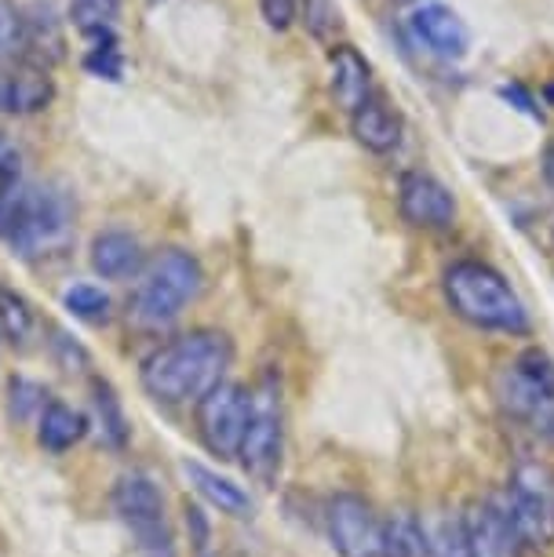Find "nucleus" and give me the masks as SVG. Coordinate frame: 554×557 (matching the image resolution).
Masks as SVG:
<instances>
[{"label":"nucleus","instance_id":"nucleus-1","mask_svg":"<svg viewBox=\"0 0 554 557\" xmlns=\"http://www.w3.org/2000/svg\"><path fill=\"white\" fill-rule=\"evenodd\" d=\"M234 361V343L226 332L194 329L175 335L146 357L139 368L143 391L161 405H197L208 391L226 380Z\"/></svg>","mask_w":554,"mask_h":557},{"label":"nucleus","instance_id":"nucleus-2","mask_svg":"<svg viewBox=\"0 0 554 557\" xmlns=\"http://www.w3.org/2000/svg\"><path fill=\"white\" fill-rule=\"evenodd\" d=\"M442 292L448 310L459 321L475 324L482 332H507L526 335L529 332V310L518 299V292L507 285V277L478 259H459L445 270Z\"/></svg>","mask_w":554,"mask_h":557},{"label":"nucleus","instance_id":"nucleus-3","mask_svg":"<svg viewBox=\"0 0 554 557\" xmlns=\"http://www.w3.org/2000/svg\"><path fill=\"white\" fill-rule=\"evenodd\" d=\"M201 262L190 251L161 248L153 259H146L139 273V288L128 299V321H135L139 329H164L201 296Z\"/></svg>","mask_w":554,"mask_h":557},{"label":"nucleus","instance_id":"nucleus-4","mask_svg":"<svg viewBox=\"0 0 554 557\" xmlns=\"http://www.w3.org/2000/svg\"><path fill=\"white\" fill-rule=\"evenodd\" d=\"M73 194L59 183H40L26 186L23 205L8 226V234L0 240H8L12 251H19L23 259H48L62 256L73 245Z\"/></svg>","mask_w":554,"mask_h":557},{"label":"nucleus","instance_id":"nucleus-5","mask_svg":"<svg viewBox=\"0 0 554 557\" xmlns=\"http://www.w3.org/2000/svg\"><path fill=\"white\" fill-rule=\"evenodd\" d=\"M496 397L515 423L537 437H554V364L543 350H526L496 375Z\"/></svg>","mask_w":554,"mask_h":557},{"label":"nucleus","instance_id":"nucleus-6","mask_svg":"<svg viewBox=\"0 0 554 557\" xmlns=\"http://www.w3.org/2000/svg\"><path fill=\"white\" fill-rule=\"evenodd\" d=\"M504 503L521 543L532 550L554 546V467L547 459H518Z\"/></svg>","mask_w":554,"mask_h":557},{"label":"nucleus","instance_id":"nucleus-7","mask_svg":"<svg viewBox=\"0 0 554 557\" xmlns=\"http://www.w3.org/2000/svg\"><path fill=\"white\" fill-rule=\"evenodd\" d=\"M113 510L128 524L143 557H175V540L164 518V496L146 474H124L113 485Z\"/></svg>","mask_w":554,"mask_h":557},{"label":"nucleus","instance_id":"nucleus-8","mask_svg":"<svg viewBox=\"0 0 554 557\" xmlns=\"http://www.w3.org/2000/svg\"><path fill=\"white\" fill-rule=\"evenodd\" d=\"M281 448H285V416H281V383L274 375H263V383L253 391V416L242 441L245 474L256 481H274L281 467Z\"/></svg>","mask_w":554,"mask_h":557},{"label":"nucleus","instance_id":"nucleus-9","mask_svg":"<svg viewBox=\"0 0 554 557\" xmlns=\"http://www.w3.org/2000/svg\"><path fill=\"white\" fill-rule=\"evenodd\" d=\"M197 437L201 445L219 459H237L248 430V416H253V391L242 383L223 380L216 391H208L197 401Z\"/></svg>","mask_w":554,"mask_h":557},{"label":"nucleus","instance_id":"nucleus-10","mask_svg":"<svg viewBox=\"0 0 554 557\" xmlns=\"http://www.w3.org/2000/svg\"><path fill=\"white\" fill-rule=\"evenodd\" d=\"M329 543L340 557H383V521L358 492H336L325 510Z\"/></svg>","mask_w":554,"mask_h":557},{"label":"nucleus","instance_id":"nucleus-11","mask_svg":"<svg viewBox=\"0 0 554 557\" xmlns=\"http://www.w3.org/2000/svg\"><path fill=\"white\" fill-rule=\"evenodd\" d=\"M470 557H521L526 543L507 513L504 499H475L459 513Z\"/></svg>","mask_w":554,"mask_h":557},{"label":"nucleus","instance_id":"nucleus-12","mask_svg":"<svg viewBox=\"0 0 554 557\" xmlns=\"http://www.w3.org/2000/svg\"><path fill=\"white\" fill-rule=\"evenodd\" d=\"M56 102V77L37 62H0V113L34 117Z\"/></svg>","mask_w":554,"mask_h":557},{"label":"nucleus","instance_id":"nucleus-13","mask_svg":"<svg viewBox=\"0 0 554 557\" xmlns=\"http://www.w3.org/2000/svg\"><path fill=\"white\" fill-rule=\"evenodd\" d=\"M398 208L416 230H448L456 223V201L445 183L427 172H405L398 183Z\"/></svg>","mask_w":554,"mask_h":557},{"label":"nucleus","instance_id":"nucleus-14","mask_svg":"<svg viewBox=\"0 0 554 557\" xmlns=\"http://www.w3.org/2000/svg\"><path fill=\"white\" fill-rule=\"evenodd\" d=\"M329 88L340 110L354 113L372 99V66L354 45H332L329 51Z\"/></svg>","mask_w":554,"mask_h":557},{"label":"nucleus","instance_id":"nucleus-15","mask_svg":"<svg viewBox=\"0 0 554 557\" xmlns=\"http://www.w3.org/2000/svg\"><path fill=\"white\" fill-rule=\"evenodd\" d=\"M413 34L423 40L434 55L442 59H464L470 48V34L453 8L442 4H427L413 15Z\"/></svg>","mask_w":554,"mask_h":557},{"label":"nucleus","instance_id":"nucleus-16","mask_svg":"<svg viewBox=\"0 0 554 557\" xmlns=\"http://www.w3.org/2000/svg\"><path fill=\"white\" fill-rule=\"evenodd\" d=\"M88 259H91V270H96L102 281L139 277L146 267L143 245L132 234H124V230H102V234L91 240Z\"/></svg>","mask_w":554,"mask_h":557},{"label":"nucleus","instance_id":"nucleus-17","mask_svg":"<svg viewBox=\"0 0 554 557\" xmlns=\"http://www.w3.org/2000/svg\"><path fill=\"white\" fill-rule=\"evenodd\" d=\"M350 132L369 153H391L402 143V117L386 107V99L372 96L350 113Z\"/></svg>","mask_w":554,"mask_h":557},{"label":"nucleus","instance_id":"nucleus-18","mask_svg":"<svg viewBox=\"0 0 554 557\" xmlns=\"http://www.w3.org/2000/svg\"><path fill=\"white\" fill-rule=\"evenodd\" d=\"M66 59V34H62V23L56 15V8L48 0H37V4L26 8V62H37V66H51V62Z\"/></svg>","mask_w":554,"mask_h":557},{"label":"nucleus","instance_id":"nucleus-19","mask_svg":"<svg viewBox=\"0 0 554 557\" xmlns=\"http://www.w3.org/2000/svg\"><path fill=\"white\" fill-rule=\"evenodd\" d=\"M183 470H186V478H190V485L197 488V496L212 503L219 513H230V518H253L256 503L242 485H234L230 478L208 470L205 462H186Z\"/></svg>","mask_w":554,"mask_h":557},{"label":"nucleus","instance_id":"nucleus-20","mask_svg":"<svg viewBox=\"0 0 554 557\" xmlns=\"http://www.w3.org/2000/svg\"><path fill=\"white\" fill-rule=\"evenodd\" d=\"M88 416L77 412V408L62 405V401H48L45 412L37 419V445L51 451V456H62L73 445H81L88 434Z\"/></svg>","mask_w":554,"mask_h":557},{"label":"nucleus","instance_id":"nucleus-21","mask_svg":"<svg viewBox=\"0 0 554 557\" xmlns=\"http://www.w3.org/2000/svg\"><path fill=\"white\" fill-rule=\"evenodd\" d=\"M91 412H96L99 441L113 451L128 445V419H124V405L118 391L107 380H91Z\"/></svg>","mask_w":554,"mask_h":557},{"label":"nucleus","instance_id":"nucleus-22","mask_svg":"<svg viewBox=\"0 0 554 557\" xmlns=\"http://www.w3.org/2000/svg\"><path fill=\"white\" fill-rule=\"evenodd\" d=\"M23 194H26L23 153H19V146L0 132V237L12 226L19 205H23Z\"/></svg>","mask_w":554,"mask_h":557},{"label":"nucleus","instance_id":"nucleus-23","mask_svg":"<svg viewBox=\"0 0 554 557\" xmlns=\"http://www.w3.org/2000/svg\"><path fill=\"white\" fill-rule=\"evenodd\" d=\"M383 557H427L423 521L413 510H398L383 521Z\"/></svg>","mask_w":554,"mask_h":557},{"label":"nucleus","instance_id":"nucleus-24","mask_svg":"<svg viewBox=\"0 0 554 557\" xmlns=\"http://www.w3.org/2000/svg\"><path fill=\"white\" fill-rule=\"evenodd\" d=\"M121 4L124 0H70V23L85 40L118 34Z\"/></svg>","mask_w":554,"mask_h":557},{"label":"nucleus","instance_id":"nucleus-25","mask_svg":"<svg viewBox=\"0 0 554 557\" xmlns=\"http://www.w3.org/2000/svg\"><path fill=\"white\" fill-rule=\"evenodd\" d=\"M423 535L427 557H470L459 513H431V518H423Z\"/></svg>","mask_w":554,"mask_h":557},{"label":"nucleus","instance_id":"nucleus-26","mask_svg":"<svg viewBox=\"0 0 554 557\" xmlns=\"http://www.w3.org/2000/svg\"><path fill=\"white\" fill-rule=\"evenodd\" d=\"M34 329H37V318L29 310V302L19 296L15 288L0 285V335L15 346H26L34 339Z\"/></svg>","mask_w":554,"mask_h":557},{"label":"nucleus","instance_id":"nucleus-27","mask_svg":"<svg viewBox=\"0 0 554 557\" xmlns=\"http://www.w3.org/2000/svg\"><path fill=\"white\" fill-rule=\"evenodd\" d=\"M81 66H85V73H91V77L118 84V81L124 77V55H121V40H118V34L91 37V40H88L85 59H81Z\"/></svg>","mask_w":554,"mask_h":557},{"label":"nucleus","instance_id":"nucleus-28","mask_svg":"<svg viewBox=\"0 0 554 557\" xmlns=\"http://www.w3.org/2000/svg\"><path fill=\"white\" fill-rule=\"evenodd\" d=\"M0 62H26V12L0 0Z\"/></svg>","mask_w":554,"mask_h":557},{"label":"nucleus","instance_id":"nucleus-29","mask_svg":"<svg viewBox=\"0 0 554 557\" xmlns=\"http://www.w3.org/2000/svg\"><path fill=\"white\" fill-rule=\"evenodd\" d=\"M62 302H66V310L73 313V318L88 321V324H107L110 310H113L110 296L102 288H96V285H73V288H66Z\"/></svg>","mask_w":554,"mask_h":557},{"label":"nucleus","instance_id":"nucleus-30","mask_svg":"<svg viewBox=\"0 0 554 557\" xmlns=\"http://www.w3.org/2000/svg\"><path fill=\"white\" fill-rule=\"evenodd\" d=\"M303 26L313 40H332L343 26V12L336 0H303Z\"/></svg>","mask_w":554,"mask_h":557},{"label":"nucleus","instance_id":"nucleus-31","mask_svg":"<svg viewBox=\"0 0 554 557\" xmlns=\"http://www.w3.org/2000/svg\"><path fill=\"white\" fill-rule=\"evenodd\" d=\"M8 412L15 423H26L34 412H45V386L29 380H12L8 386Z\"/></svg>","mask_w":554,"mask_h":557},{"label":"nucleus","instance_id":"nucleus-32","mask_svg":"<svg viewBox=\"0 0 554 557\" xmlns=\"http://www.w3.org/2000/svg\"><path fill=\"white\" fill-rule=\"evenodd\" d=\"M259 12H263L270 29H288L292 23H296L299 0H259Z\"/></svg>","mask_w":554,"mask_h":557},{"label":"nucleus","instance_id":"nucleus-33","mask_svg":"<svg viewBox=\"0 0 554 557\" xmlns=\"http://www.w3.org/2000/svg\"><path fill=\"white\" fill-rule=\"evenodd\" d=\"M500 96H504L507 102H515V107H518L521 113H529V117H537V121H540L537 102H532V96H529L526 88H521V84H504V88H500Z\"/></svg>","mask_w":554,"mask_h":557},{"label":"nucleus","instance_id":"nucleus-34","mask_svg":"<svg viewBox=\"0 0 554 557\" xmlns=\"http://www.w3.org/2000/svg\"><path fill=\"white\" fill-rule=\"evenodd\" d=\"M186 529L194 532V543H197V550H205V543H208V521H205V513L190 507L186 503Z\"/></svg>","mask_w":554,"mask_h":557},{"label":"nucleus","instance_id":"nucleus-35","mask_svg":"<svg viewBox=\"0 0 554 557\" xmlns=\"http://www.w3.org/2000/svg\"><path fill=\"white\" fill-rule=\"evenodd\" d=\"M543 175H547V183H554V143L547 146V153H543Z\"/></svg>","mask_w":554,"mask_h":557},{"label":"nucleus","instance_id":"nucleus-36","mask_svg":"<svg viewBox=\"0 0 554 557\" xmlns=\"http://www.w3.org/2000/svg\"><path fill=\"white\" fill-rule=\"evenodd\" d=\"M543 99H547L551 107H554V81H547V84H543Z\"/></svg>","mask_w":554,"mask_h":557}]
</instances>
